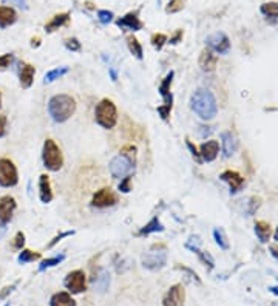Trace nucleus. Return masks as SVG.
Segmentation results:
<instances>
[{"instance_id":"1","label":"nucleus","mask_w":278,"mask_h":306,"mask_svg":"<svg viewBox=\"0 0 278 306\" xmlns=\"http://www.w3.org/2000/svg\"><path fill=\"white\" fill-rule=\"evenodd\" d=\"M190 107L198 116L204 121L213 119L218 113L217 99H215L213 93L206 90V88H198V90L192 95Z\"/></svg>"},{"instance_id":"2","label":"nucleus","mask_w":278,"mask_h":306,"mask_svg":"<svg viewBox=\"0 0 278 306\" xmlns=\"http://www.w3.org/2000/svg\"><path fill=\"white\" fill-rule=\"evenodd\" d=\"M136 162V147L132 144L124 146L119 152V155L110 161V173L113 178H125L135 170Z\"/></svg>"},{"instance_id":"3","label":"nucleus","mask_w":278,"mask_h":306,"mask_svg":"<svg viewBox=\"0 0 278 306\" xmlns=\"http://www.w3.org/2000/svg\"><path fill=\"white\" fill-rule=\"evenodd\" d=\"M76 111V101L70 95H56L48 102V113L54 122L68 121Z\"/></svg>"},{"instance_id":"4","label":"nucleus","mask_w":278,"mask_h":306,"mask_svg":"<svg viewBox=\"0 0 278 306\" xmlns=\"http://www.w3.org/2000/svg\"><path fill=\"white\" fill-rule=\"evenodd\" d=\"M96 122L102 127V129H113L118 122V110L116 105L113 104L110 99H102L96 105Z\"/></svg>"},{"instance_id":"5","label":"nucleus","mask_w":278,"mask_h":306,"mask_svg":"<svg viewBox=\"0 0 278 306\" xmlns=\"http://www.w3.org/2000/svg\"><path fill=\"white\" fill-rule=\"evenodd\" d=\"M42 159L48 170L59 172L62 169V165H64V155H62V152L54 139H46L44 143Z\"/></svg>"},{"instance_id":"6","label":"nucleus","mask_w":278,"mask_h":306,"mask_svg":"<svg viewBox=\"0 0 278 306\" xmlns=\"http://www.w3.org/2000/svg\"><path fill=\"white\" fill-rule=\"evenodd\" d=\"M19 183V175L14 162L8 158L0 159V186L14 187Z\"/></svg>"},{"instance_id":"7","label":"nucleus","mask_w":278,"mask_h":306,"mask_svg":"<svg viewBox=\"0 0 278 306\" xmlns=\"http://www.w3.org/2000/svg\"><path fill=\"white\" fill-rule=\"evenodd\" d=\"M142 266L148 271H159L167 264V252L166 248L161 251H150L142 255Z\"/></svg>"},{"instance_id":"8","label":"nucleus","mask_w":278,"mask_h":306,"mask_svg":"<svg viewBox=\"0 0 278 306\" xmlns=\"http://www.w3.org/2000/svg\"><path fill=\"white\" fill-rule=\"evenodd\" d=\"M64 285L71 292V294H82V292H85V289H87V277H85L84 271H81V269L71 271L65 277Z\"/></svg>"},{"instance_id":"9","label":"nucleus","mask_w":278,"mask_h":306,"mask_svg":"<svg viewBox=\"0 0 278 306\" xmlns=\"http://www.w3.org/2000/svg\"><path fill=\"white\" fill-rule=\"evenodd\" d=\"M116 201H118V197L115 195V192H113L110 187H102V189H99L97 192L93 195L92 206L99 207V209H104V207L115 206Z\"/></svg>"},{"instance_id":"10","label":"nucleus","mask_w":278,"mask_h":306,"mask_svg":"<svg viewBox=\"0 0 278 306\" xmlns=\"http://www.w3.org/2000/svg\"><path fill=\"white\" fill-rule=\"evenodd\" d=\"M206 44L209 47V50L215 51V53H220V54H226L227 51L231 50V42H229V37H227L224 33H215L210 34Z\"/></svg>"},{"instance_id":"11","label":"nucleus","mask_w":278,"mask_h":306,"mask_svg":"<svg viewBox=\"0 0 278 306\" xmlns=\"http://www.w3.org/2000/svg\"><path fill=\"white\" fill-rule=\"evenodd\" d=\"M185 291L183 285H173L162 297V306H184Z\"/></svg>"},{"instance_id":"12","label":"nucleus","mask_w":278,"mask_h":306,"mask_svg":"<svg viewBox=\"0 0 278 306\" xmlns=\"http://www.w3.org/2000/svg\"><path fill=\"white\" fill-rule=\"evenodd\" d=\"M16 207H17V204L12 197L5 195V197L0 198V223L6 226L12 220V215H14Z\"/></svg>"},{"instance_id":"13","label":"nucleus","mask_w":278,"mask_h":306,"mask_svg":"<svg viewBox=\"0 0 278 306\" xmlns=\"http://www.w3.org/2000/svg\"><path fill=\"white\" fill-rule=\"evenodd\" d=\"M116 25L121 30H129V31H139V30H142V27H144V23L138 17V11L129 12V14H125L124 17L118 19Z\"/></svg>"},{"instance_id":"14","label":"nucleus","mask_w":278,"mask_h":306,"mask_svg":"<svg viewBox=\"0 0 278 306\" xmlns=\"http://www.w3.org/2000/svg\"><path fill=\"white\" fill-rule=\"evenodd\" d=\"M173 76H175V71H170L166 78L162 79V82L159 84V88H158V92L162 98V102H164V105H169V107H173V96H172V92H170V88H172V82H173Z\"/></svg>"},{"instance_id":"15","label":"nucleus","mask_w":278,"mask_h":306,"mask_svg":"<svg viewBox=\"0 0 278 306\" xmlns=\"http://www.w3.org/2000/svg\"><path fill=\"white\" fill-rule=\"evenodd\" d=\"M220 178L224 183L229 184L232 194H236L238 190H241V187L244 186V178L239 175L238 172H235V170H226V172L221 173Z\"/></svg>"},{"instance_id":"16","label":"nucleus","mask_w":278,"mask_h":306,"mask_svg":"<svg viewBox=\"0 0 278 306\" xmlns=\"http://www.w3.org/2000/svg\"><path fill=\"white\" fill-rule=\"evenodd\" d=\"M217 62H218V57H217V54H213L212 50L206 48V50L201 51L198 63L203 71H206V73L215 71V68H217Z\"/></svg>"},{"instance_id":"17","label":"nucleus","mask_w":278,"mask_h":306,"mask_svg":"<svg viewBox=\"0 0 278 306\" xmlns=\"http://www.w3.org/2000/svg\"><path fill=\"white\" fill-rule=\"evenodd\" d=\"M218 153H220V143L210 139V141H207V143H204L203 146H201L199 156L203 158V161L212 162V161L217 159Z\"/></svg>"},{"instance_id":"18","label":"nucleus","mask_w":278,"mask_h":306,"mask_svg":"<svg viewBox=\"0 0 278 306\" xmlns=\"http://www.w3.org/2000/svg\"><path fill=\"white\" fill-rule=\"evenodd\" d=\"M39 198L42 203H51L53 200V190H51V183H49V176L42 173L39 176Z\"/></svg>"},{"instance_id":"19","label":"nucleus","mask_w":278,"mask_h":306,"mask_svg":"<svg viewBox=\"0 0 278 306\" xmlns=\"http://www.w3.org/2000/svg\"><path fill=\"white\" fill-rule=\"evenodd\" d=\"M36 68L30 63H20V73H19V81L22 88H30L34 81Z\"/></svg>"},{"instance_id":"20","label":"nucleus","mask_w":278,"mask_h":306,"mask_svg":"<svg viewBox=\"0 0 278 306\" xmlns=\"http://www.w3.org/2000/svg\"><path fill=\"white\" fill-rule=\"evenodd\" d=\"M68 22H70V12H60V14H56L51 20L45 25V31L53 33V31H56L62 27H65Z\"/></svg>"},{"instance_id":"21","label":"nucleus","mask_w":278,"mask_h":306,"mask_svg":"<svg viewBox=\"0 0 278 306\" xmlns=\"http://www.w3.org/2000/svg\"><path fill=\"white\" fill-rule=\"evenodd\" d=\"M221 144H223V152H224L226 158H229L231 155H233L236 147H238V143H236L235 136L232 133H229V132H224L221 135Z\"/></svg>"},{"instance_id":"22","label":"nucleus","mask_w":278,"mask_h":306,"mask_svg":"<svg viewBox=\"0 0 278 306\" xmlns=\"http://www.w3.org/2000/svg\"><path fill=\"white\" fill-rule=\"evenodd\" d=\"M17 20V12L11 6H0V28L11 27Z\"/></svg>"},{"instance_id":"23","label":"nucleus","mask_w":278,"mask_h":306,"mask_svg":"<svg viewBox=\"0 0 278 306\" xmlns=\"http://www.w3.org/2000/svg\"><path fill=\"white\" fill-rule=\"evenodd\" d=\"M164 231V226L162 223L159 221L158 216H153L144 227H141L138 231V237H144V235H150V234H158V232H162Z\"/></svg>"},{"instance_id":"24","label":"nucleus","mask_w":278,"mask_h":306,"mask_svg":"<svg viewBox=\"0 0 278 306\" xmlns=\"http://www.w3.org/2000/svg\"><path fill=\"white\" fill-rule=\"evenodd\" d=\"M49 306H76V300L68 292H57L49 300Z\"/></svg>"},{"instance_id":"25","label":"nucleus","mask_w":278,"mask_h":306,"mask_svg":"<svg viewBox=\"0 0 278 306\" xmlns=\"http://www.w3.org/2000/svg\"><path fill=\"white\" fill-rule=\"evenodd\" d=\"M255 234L261 243H268L271 238V224L266 221H257L255 224Z\"/></svg>"},{"instance_id":"26","label":"nucleus","mask_w":278,"mask_h":306,"mask_svg":"<svg viewBox=\"0 0 278 306\" xmlns=\"http://www.w3.org/2000/svg\"><path fill=\"white\" fill-rule=\"evenodd\" d=\"M127 47H129V50H130V53H132L136 59L141 60V59L144 57L142 45L139 44V41L136 39L135 36H129V37H127Z\"/></svg>"},{"instance_id":"27","label":"nucleus","mask_w":278,"mask_h":306,"mask_svg":"<svg viewBox=\"0 0 278 306\" xmlns=\"http://www.w3.org/2000/svg\"><path fill=\"white\" fill-rule=\"evenodd\" d=\"M68 71H70L68 67H59V68H54V70H51V71H48V73L45 74V78H44V84H51V82H54L56 79L62 78V76H65Z\"/></svg>"},{"instance_id":"28","label":"nucleus","mask_w":278,"mask_h":306,"mask_svg":"<svg viewBox=\"0 0 278 306\" xmlns=\"http://www.w3.org/2000/svg\"><path fill=\"white\" fill-rule=\"evenodd\" d=\"M94 285H96V288H97L99 292L107 291V288H108V285H110V275H108V272L104 271V269H100L99 274H97V277H96V280H94Z\"/></svg>"},{"instance_id":"29","label":"nucleus","mask_w":278,"mask_h":306,"mask_svg":"<svg viewBox=\"0 0 278 306\" xmlns=\"http://www.w3.org/2000/svg\"><path fill=\"white\" fill-rule=\"evenodd\" d=\"M39 258H41L39 252H33L30 249H22V252L19 254V257H17V261L20 264H27V263L34 261V260H39Z\"/></svg>"},{"instance_id":"30","label":"nucleus","mask_w":278,"mask_h":306,"mask_svg":"<svg viewBox=\"0 0 278 306\" xmlns=\"http://www.w3.org/2000/svg\"><path fill=\"white\" fill-rule=\"evenodd\" d=\"M64 260H65V255H64V254L56 255V257H53V258H46V260H44V261L39 264V272H44V271L49 269V267H54V266H57L59 263H62Z\"/></svg>"},{"instance_id":"31","label":"nucleus","mask_w":278,"mask_h":306,"mask_svg":"<svg viewBox=\"0 0 278 306\" xmlns=\"http://www.w3.org/2000/svg\"><path fill=\"white\" fill-rule=\"evenodd\" d=\"M261 12L269 19H278V2H269L261 5Z\"/></svg>"},{"instance_id":"32","label":"nucleus","mask_w":278,"mask_h":306,"mask_svg":"<svg viewBox=\"0 0 278 306\" xmlns=\"http://www.w3.org/2000/svg\"><path fill=\"white\" fill-rule=\"evenodd\" d=\"M213 237H215V241H217V245L221 248V249H229V241H227V237H226V234H224V231L221 227H218V229H215L213 231Z\"/></svg>"},{"instance_id":"33","label":"nucleus","mask_w":278,"mask_h":306,"mask_svg":"<svg viewBox=\"0 0 278 306\" xmlns=\"http://www.w3.org/2000/svg\"><path fill=\"white\" fill-rule=\"evenodd\" d=\"M150 42H151V45H153L156 50H161L164 45H166V42H167V36L162 34V33H156V34L151 36Z\"/></svg>"},{"instance_id":"34","label":"nucleus","mask_w":278,"mask_h":306,"mask_svg":"<svg viewBox=\"0 0 278 306\" xmlns=\"http://www.w3.org/2000/svg\"><path fill=\"white\" fill-rule=\"evenodd\" d=\"M195 252L198 254L199 260L203 261L206 266H209V269H213L215 261H213V258H212V255H210V254H207V252H204V251H201V249H196Z\"/></svg>"},{"instance_id":"35","label":"nucleus","mask_w":278,"mask_h":306,"mask_svg":"<svg viewBox=\"0 0 278 306\" xmlns=\"http://www.w3.org/2000/svg\"><path fill=\"white\" fill-rule=\"evenodd\" d=\"M183 0H170L167 8H166V12H169V14H173V12H180L183 9Z\"/></svg>"},{"instance_id":"36","label":"nucleus","mask_w":278,"mask_h":306,"mask_svg":"<svg viewBox=\"0 0 278 306\" xmlns=\"http://www.w3.org/2000/svg\"><path fill=\"white\" fill-rule=\"evenodd\" d=\"M71 235H74V231H67V232H62V234H59V235H56L51 241H49L48 243V249H51V248H54L59 241H62V238H67V237H71Z\"/></svg>"},{"instance_id":"37","label":"nucleus","mask_w":278,"mask_h":306,"mask_svg":"<svg viewBox=\"0 0 278 306\" xmlns=\"http://www.w3.org/2000/svg\"><path fill=\"white\" fill-rule=\"evenodd\" d=\"M119 190H121L122 194H129L130 190H132V176H130V175L122 178V180H121V183H119Z\"/></svg>"},{"instance_id":"38","label":"nucleus","mask_w":278,"mask_h":306,"mask_svg":"<svg viewBox=\"0 0 278 306\" xmlns=\"http://www.w3.org/2000/svg\"><path fill=\"white\" fill-rule=\"evenodd\" d=\"M97 19L100 20V23L107 25V23H110V22L113 20V12H111V11H107V9H100V11L97 12Z\"/></svg>"},{"instance_id":"39","label":"nucleus","mask_w":278,"mask_h":306,"mask_svg":"<svg viewBox=\"0 0 278 306\" xmlns=\"http://www.w3.org/2000/svg\"><path fill=\"white\" fill-rule=\"evenodd\" d=\"M23 246H25V234L17 232L16 237H14V241H12V248L17 249V251H22Z\"/></svg>"},{"instance_id":"40","label":"nucleus","mask_w":278,"mask_h":306,"mask_svg":"<svg viewBox=\"0 0 278 306\" xmlns=\"http://www.w3.org/2000/svg\"><path fill=\"white\" fill-rule=\"evenodd\" d=\"M65 47L70 50V51H81L82 47H81V42L76 39V37H71V39H67L65 41Z\"/></svg>"},{"instance_id":"41","label":"nucleus","mask_w":278,"mask_h":306,"mask_svg":"<svg viewBox=\"0 0 278 306\" xmlns=\"http://www.w3.org/2000/svg\"><path fill=\"white\" fill-rule=\"evenodd\" d=\"M14 60V56H12L11 53H6L3 56H0V68H8L11 65V62Z\"/></svg>"},{"instance_id":"42","label":"nucleus","mask_w":278,"mask_h":306,"mask_svg":"<svg viewBox=\"0 0 278 306\" xmlns=\"http://www.w3.org/2000/svg\"><path fill=\"white\" fill-rule=\"evenodd\" d=\"M170 111H172V107L169 105H159L158 107V113H159V116L164 119V121H169V116H170Z\"/></svg>"},{"instance_id":"43","label":"nucleus","mask_w":278,"mask_h":306,"mask_svg":"<svg viewBox=\"0 0 278 306\" xmlns=\"http://www.w3.org/2000/svg\"><path fill=\"white\" fill-rule=\"evenodd\" d=\"M3 3L6 5H14L20 9H28V3L27 0H3Z\"/></svg>"},{"instance_id":"44","label":"nucleus","mask_w":278,"mask_h":306,"mask_svg":"<svg viewBox=\"0 0 278 306\" xmlns=\"http://www.w3.org/2000/svg\"><path fill=\"white\" fill-rule=\"evenodd\" d=\"M16 289V283L14 285H9V286H5L2 291H0V302H2V300H5L9 294H11V292L12 291H14Z\"/></svg>"},{"instance_id":"45","label":"nucleus","mask_w":278,"mask_h":306,"mask_svg":"<svg viewBox=\"0 0 278 306\" xmlns=\"http://www.w3.org/2000/svg\"><path fill=\"white\" fill-rule=\"evenodd\" d=\"M176 269H180V271H184V272H187L188 275H190L192 278H195V282H198V283H201V280H199V277H198V274L196 272H193L192 269H188V267H185V266H176Z\"/></svg>"},{"instance_id":"46","label":"nucleus","mask_w":278,"mask_h":306,"mask_svg":"<svg viewBox=\"0 0 278 306\" xmlns=\"http://www.w3.org/2000/svg\"><path fill=\"white\" fill-rule=\"evenodd\" d=\"M6 133V116L0 114V138H3Z\"/></svg>"},{"instance_id":"47","label":"nucleus","mask_w":278,"mask_h":306,"mask_svg":"<svg viewBox=\"0 0 278 306\" xmlns=\"http://www.w3.org/2000/svg\"><path fill=\"white\" fill-rule=\"evenodd\" d=\"M187 147L188 149H190V152H192V155L195 156V159L198 161V162H201V156H199V153H198V150H196V147L190 143V141H188V139H187Z\"/></svg>"},{"instance_id":"48","label":"nucleus","mask_w":278,"mask_h":306,"mask_svg":"<svg viewBox=\"0 0 278 306\" xmlns=\"http://www.w3.org/2000/svg\"><path fill=\"white\" fill-rule=\"evenodd\" d=\"M183 34H184V33H183V30H178V31H176V33L173 34V37H170V44H172V45L178 44V42L183 39Z\"/></svg>"},{"instance_id":"49","label":"nucleus","mask_w":278,"mask_h":306,"mask_svg":"<svg viewBox=\"0 0 278 306\" xmlns=\"http://www.w3.org/2000/svg\"><path fill=\"white\" fill-rule=\"evenodd\" d=\"M41 45V37H33L31 39V47H39Z\"/></svg>"},{"instance_id":"50","label":"nucleus","mask_w":278,"mask_h":306,"mask_svg":"<svg viewBox=\"0 0 278 306\" xmlns=\"http://www.w3.org/2000/svg\"><path fill=\"white\" fill-rule=\"evenodd\" d=\"M199 129H201V136H206V135H209L212 132V130H207L209 127H199Z\"/></svg>"},{"instance_id":"51","label":"nucleus","mask_w":278,"mask_h":306,"mask_svg":"<svg viewBox=\"0 0 278 306\" xmlns=\"http://www.w3.org/2000/svg\"><path fill=\"white\" fill-rule=\"evenodd\" d=\"M271 252H272L274 257H277V258H278V248H277V246H271Z\"/></svg>"},{"instance_id":"52","label":"nucleus","mask_w":278,"mask_h":306,"mask_svg":"<svg viewBox=\"0 0 278 306\" xmlns=\"http://www.w3.org/2000/svg\"><path fill=\"white\" fill-rule=\"evenodd\" d=\"M110 76H111V79H113V81H116V79H118V74H116V71L113 70V68H110Z\"/></svg>"},{"instance_id":"53","label":"nucleus","mask_w":278,"mask_h":306,"mask_svg":"<svg viewBox=\"0 0 278 306\" xmlns=\"http://www.w3.org/2000/svg\"><path fill=\"white\" fill-rule=\"evenodd\" d=\"M275 240L278 241V227H277V231H275Z\"/></svg>"},{"instance_id":"54","label":"nucleus","mask_w":278,"mask_h":306,"mask_svg":"<svg viewBox=\"0 0 278 306\" xmlns=\"http://www.w3.org/2000/svg\"><path fill=\"white\" fill-rule=\"evenodd\" d=\"M0 107H2V95H0Z\"/></svg>"},{"instance_id":"55","label":"nucleus","mask_w":278,"mask_h":306,"mask_svg":"<svg viewBox=\"0 0 278 306\" xmlns=\"http://www.w3.org/2000/svg\"><path fill=\"white\" fill-rule=\"evenodd\" d=\"M5 306H9V303H6V305H5Z\"/></svg>"}]
</instances>
